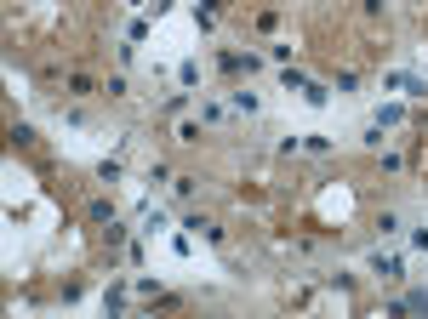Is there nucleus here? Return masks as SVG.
I'll return each instance as SVG.
<instances>
[{
  "label": "nucleus",
  "mask_w": 428,
  "mask_h": 319,
  "mask_svg": "<svg viewBox=\"0 0 428 319\" xmlns=\"http://www.w3.org/2000/svg\"><path fill=\"white\" fill-rule=\"evenodd\" d=\"M183 228H194V234H200V240H211V245H218V240H223V228H218V222H211V217H189Z\"/></svg>",
  "instance_id": "obj_1"
},
{
  "label": "nucleus",
  "mask_w": 428,
  "mask_h": 319,
  "mask_svg": "<svg viewBox=\"0 0 428 319\" xmlns=\"http://www.w3.org/2000/svg\"><path fill=\"white\" fill-rule=\"evenodd\" d=\"M406 308H411V313H428V291H411L406 302H394V313H406Z\"/></svg>",
  "instance_id": "obj_2"
}]
</instances>
